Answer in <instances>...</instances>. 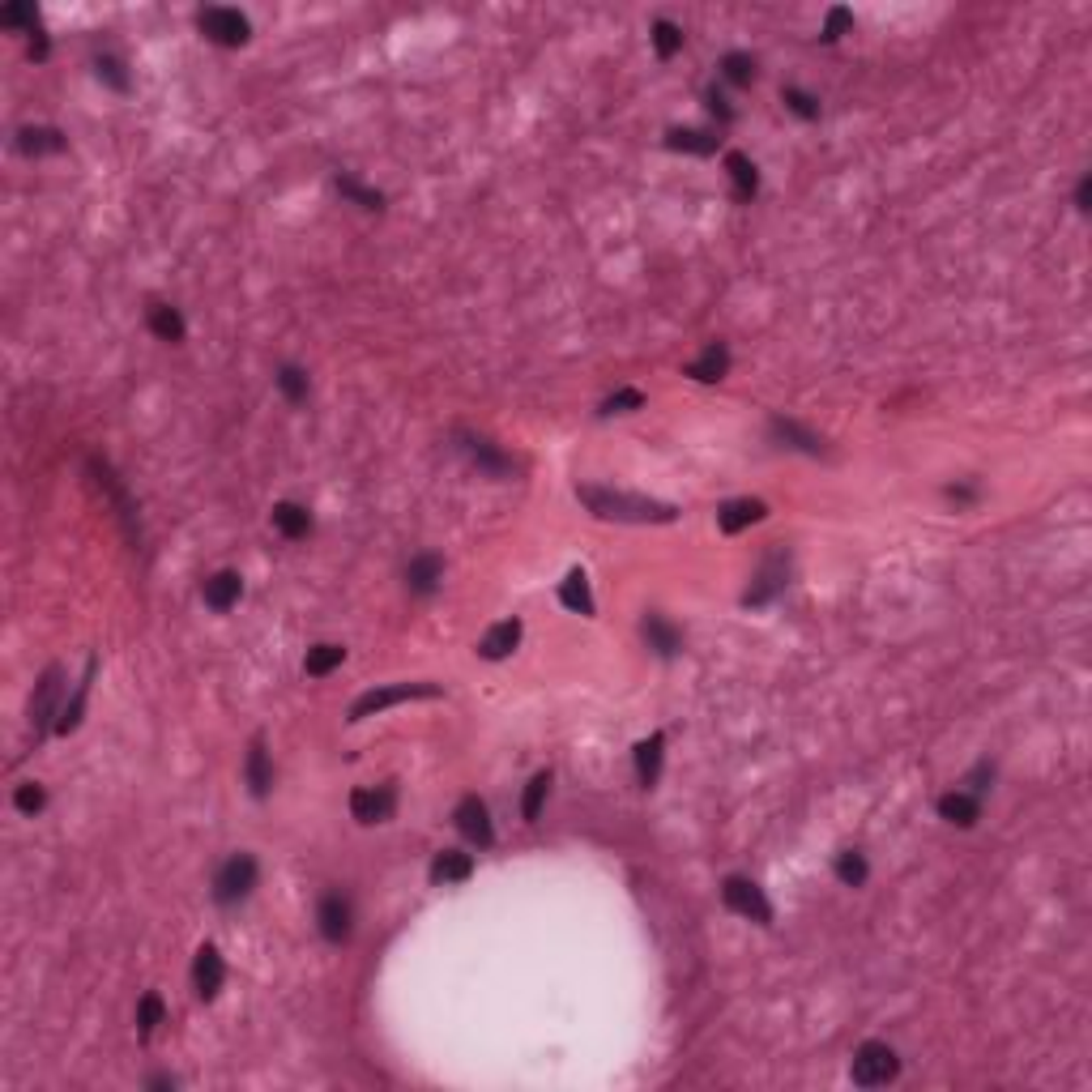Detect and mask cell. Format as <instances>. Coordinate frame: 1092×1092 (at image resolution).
<instances>
[{
  "instance_id": "1",
  "label": "cell",
  "mask_w": 1092,
  "mask_h": 1092,
  "mask_svg": "<svg viewBox=\"0 0 1092 1092\" xmlns=\"http://www.w3.org/2000/svg\"><path fill=\"white\" fill-rule=\"evenodd\" d=\"M581 500L589 504V512L602 516V521H637V525L674 521L670 504L644 500V495H628V491H611V486H581Z\"/></svg>"
},
{
  "instance_id": "2",
  "label": "cell",
  "mask_w": 1092,
  "mask_h": 1092,
  "mask_svg": "<svg viewBox=\"0 0 1092 1092\" xmlns=\"http://www.w3.org/2000/svg\"><path fill=\"white\" fill-rule=\"evenodd\" d=\"M897 1071H900V1058L888 1041H862L858 1054H853L849 1076L858 1088H879V1084H892Z\"/></svg>"
},
{
  "instance_id": "3",
  "label": "cell",
  "mask_w": 1092,
  "mask_h": 1092,
  "mask_svg": "<svg viewBox=\"0 0 1092 1092\" xmlns=\"http://www.w3.org/2000/svg\"><path fill=\"white\" fill-rule=\"evenodd\" d=\"M256 888V858L252 853H235L218 867L214 875V900L218 905H240L244 897H252Z\"/></svg>"
},
{
  "instance_id": "4",
  "label": "cell",
  "mask_w": 1092,
  "mask_h": 1092,
  "mask_svg": "<svg viewBox=\"0 0 1092 1092\" xmlns=\"http://www.w3.org/2000/svg\"><path fill=\"white\" fill-rule=\"evenodd\" d=\"M427 696H440V688H431V683H393V688H372V691H363V696L351 704V721H363V717H372V713H384V709H393V704H402V700H427Z\"/></svg>"
},
{
  "instance_id": "5",
  "label": "cell",
  "mask_w": 1092,
  "mask_h": 1092,
  "mask_svg": "<svg viewBox=\"0 0 1092 1092\" xmlns=\"http://www.w3.org/2000/svg\"><path fill=\"white\" fill-rule=\"evenodd\" d=\"M196 26H201V35L210 39V43L218 47H244L247 35H252V26H247V17L240 13V9H201V17H196Z\"/></svg>"
},
{
  "instance_id": "6",
  "label": "cell",
  "mask_w": 1092,
  "mask_h": 1092,
  "mask_svg": "<svg viewBox=\"0 0 1092 1092\" xmlns=\"http://www.w3.org/2000/svg\"><path fill=\"white\" fill-rule=\"evenodd\" d=\"M721 900H726V909H734L739 918H747V922H760V926H768V922H772V905H768V897H764V888H760V883H751V879H742V875L726 879Z\"/></svg>"
},
{
  "instance_id": "7",
  "label": "cell",
  "mask_w": 1092,
  "mask_h": 1092,
  "mask_svg": "<svg viewBox=\"0 0 1092 1092\" xmlns=\"http://www.w3.org/2000/svg\"><path fill=\"white\" fill-rule=\"evenodd\" d=\"M316 922H321V935L329 943H346L354 930V913H351V900L342 897V892H329V897L321 900V909H316Z\"/></svg>"
},
{
  "instance_id": "8",
  "label": "cell",
  "mask_w": 1092,
  "mask_h": 1092,
  "mask_svg": "<svg viewBox=\"0 0 1092 1092\" xmlns=\"http://www.w3.org/2000/svg\"><path fill=\"white\" fill-rule=\"evenodd\" d=\"M456 828H461V837H470L474 845L479 849H486L495 841V832H491V816H486V802L479 798V793H470V798H461L456 802Z\"/></svg>"
},
{
  "instance_id": "9",
  "label": "cell",
  "mask_w": 1092,
  "mask_h": 1092,
  "mask_svg": "<svg viewBox=\"0 0 1092 1092\" xmlns=\"http://www.w3.org/2000/svg\"><path fill=\"white\" fill-rule=\"evenodd\" d=\"M222 981H226V965H222V956H218V948H210V943H205V948L196 951V960H193V986H196V995H201L205 1002L218 999Z\"/></svg>"
},
{
  "instance_id": "10",
  "label": "cell",
  "mask_w": 1092,
  "mask_h": 1092,
  "mask_svg": "<svg viewBox=\"0 0 1092 1092\" xmlns=\"http://www.w3.org/2000/svg\"><path fill=\"white\" fill-rule=\"evenodd\" d=\"M786 589V555H772V559H764V568L756 572V585L747 589V607H764L768 598H777V593Z\"/></svg>"
},
{
  "instance_id": "11",
  "label": "cell",
  "mask_w": 1092,
  "mask_h": 1092,
  "mask_svg": "<svg viewBox=\"0 0 1092 1092\" xmlns=\"http://www.w3.org/2000/svg\"><path fill=\"white\" fill-rule=\"evenodd\" d=\"M351 816L359 823H380L393 816V790L380 786V790H354L351 793Z\"/></svg>"
},
{
  "instance_id": "12",
  "label": "cell",
  "mask_w": 1092,
  "mask_h": 1092,
  "mask_svg": "<svg viewBox=\"0 0 1092 1092\" xmlns=\"http://www.w3.org/2000/svg\"><path fill=\"white\" fill-rule=\"evenodd\" d=\"M939 816L948 823H956V828H973L981 819V798L969 790H951L939 798Z\"/></svg>"
},
{
  "instance_id": "13",
  "label": "cell",
  "mask_w": 1092,
  "mask_h": 1092,
  "mask_svg": "<svg viewBox=\"0 0 1092 1092\" xmlns=\"http://www.w3.org/2000/svg\"><path fill=\"white\" fill-rule=\"evenodd\" d=\"M440 577H444V559H440V555H431V551L414 555L410 568H405V585H410V593H419V598L435 593Z\"/></svg>"
},
{
  "instance_id": "14",
  "label": "cell",
  "mask_w": 1092,
  "mask_h": 1092,
  "mask_svg": "<svg viewBox=\"0 0 1092 1092\" xmlns=\"http://www.w3.org/2000/svg\"><path fill=\"white\" fill-rule=\"evenodd\" d=\"M240 593H244V581H240V572H214L210 581H205V589H201V598H205V607L210 611H231L235 602H240Z\"/></svg>"
},
{
  "instance_id": "15",
  "label": "cell",
  "mask_w": 1092,
  "mask_h": 1092,
  "mask_svg": "<svg viewBox=\"0 0 1092 1092\" xmlns=\"http://www.w3.org/2000/svg\"><path fill=\"white\" fill-rule=\"evenodd\" d=\"M764 512H768L764 500H730L717 508V525H721V533H739V530H747V525L764 521Z\"/></svg>"
},
{
  "instance_id": "16",
  "label": "cell",
  "mask_w": 1092,
  "mask_h": 1092,
  "mask_svg": "<svg viewBox=\"0 0 1092 1092\" xmlns=\"http://www.w3.org/2000/svg\"><path fill=\"white\" fill-rule=\"evenodd\" d=\"M768 431H772V440H781V449H798V453H811V456H819V453H823L819 435H816V431H807V427H798L793 419H772V423H768Z\"/></svg>"
},
{
  "instance_id": "17",
  "label": "cell",
  "mask_w": 1092,
  "mask_h": 1092,
  "mask_svg": "<svg viewBox=\"0 0 1092 1092\" xmlns=\"http://www.w3.org/2000/svg\"><path fill=\"white\" fill-rule=\"evenodd\" d=\"M56 691H61V670H47L43 679H39V696L31 704L35 734H43L47 726H52V717H61V713H56Z\"/></svg>"
},
{
  "instance_id": "18",
  "label": "cell",
  "mask_w": 1092,
  "mask_h": 1092,
  "mask_svg": "<svg viewBox=\"0 0 1092 1092\" xmlns=\"http://www.w3.org/2000/svg\"><path fill=\"white\" fill-rule=\"evenodd\" d=\"M516 640H521V623L504 619V623H495V628L479 640V653L486 662H500V658H508V653L516 649Z\"/></svg>"
},
{
  "instance_id": "19",
  "label": "cell",
  "mask_w": 1092,
  "mask_h": 1092,
  "mask_svg": "<svg viewBox=\"0 0 1092 1092\" xmlns=\"http://www.w3.org/2000/svg\"><path fill=\"white\" fill-rule=\"evenodd\" d=\"M730 372V351L721 342H713V346H704V354L696 363H688V376L691 380H700V384H713V380H721V376Z\"/></svg>"
},
{
  "instance_id": "20",
  "label": "cell",
  "mask_w": 1092,
  "mask_h": 1092,
  "mask_svg": "<svg viewBox=\"0 0 1092 1092\" xmlns=\"http://www.w3.org/2000/svg\"><path fill=\"white\" fill-rule=\"evenodd\" d=\"M470 875H474V858H470V853H461V849L435 853V862H431V879L435 883H465Z\"/></svg>"
},
{
  "instance_id": "21",
  "label": "cell",
  "mask_w": 1092,
  "mask_h": 1092,
  "mask_svg": "<svg viewBox=\"0 0 1092 1092\" xmlns=\"http://www.w3.org/2000/svg\"><path fill=\"white\" fill-rule=\"evenodd\" d=\"M726 171H730V180H734V201H751L756 196V188H760V171H756V163H751L747 154H726Z\"/></svg>"
},
{
  "instance_id": "22",
  "label": "cell",
  "mask_w": 1092,
  "mask_h": 1092,
  "mask_svg": "<svg viewBox=\"0 0 1092 1092\" xmlns=\"http://www.w3.org/2000/svg\"><path fill=\"white\" fill-rule=\"evenodd\" d=\"M644 640H649V649L658 653V658H674V653L683 649V637L674 632V623L662 619V614H649V619H644Z\"/></svg>"
},
{
  "instance_id": "23",
  "label": "cell",
  "mask_w": 1092,
  "mask_h": 1092,
  "mask_svg": "<svg viewBox=\"0 0 1092 1092\" xmlns=\"http://www.w3.org/2000/svg\"><path fill=\"white\" fill-rule=\"evenodd\" d=\"M273 525L286 533V538H307V533H312V512H307L303 504L282 500V504H273Z\"/></svg>"
},
{
  "instance_id": "24",
  "label": "cell",
  "mask_w": 1092,
  "mask_h": 1092,
  "mask_svg": "<svg viewBox=\"0 0 1092 1092\" xmlns=\"http://www.w3.org/2000/svg\"><path fill=\"white\" fill-rule=\"evenodd\" d=\"M94 666H98L94 658L86 662V679L77 683L73 700H68L65 709H61V717H56V730H61V734H68V730H77V726H82V713H86V696H91V679H94Z\"/></svg>"
},
{
  "instance_id": "25",
  "label": "cell",
  "mask_w": 1092,
  "mask_h": 1092,
  "mask_svg": "<svg viewBox=\"0 0 1092 1092\" xmlns=\"http://www.w3.org/2000/svg\"><path fill=\"white\" fill-rule=\"evenodd\" d=\"M662 747H666V739L662 734H653V739H644L637 747V777L640 786H658V772H662Z\"/></svg>"
},
{
  "instance_id": "26",
  "label": "cell",
  "mask_w": 1092,
  "mask_h": 1092,
  "mask_svg": "<svg viewBox=\"0 0 1092 1092\" xmlns=\"http://www.w3.org/2000/svg\"><path fill=\"white\" fill-rule=\"evenodd\" d=\"M559 602L568 611H577V614H593V593H589V581H585V572L581 568H572L568 577H563V585H559Z\"/></svg>"
},
{
  "instance_id": "27",
  "label": "cell",
  "mask_w": 1092,
  "mask_h": 1092,
  "mask_svg": "<svg viewBox=\"0 0 1092 1092\" xmlns=\"http://www.w3.org/2000/svg\"><path fill=\"white\" fill-rule=\"evenodd\" d=\"M17 150L31 154V158H39V154H61V150H65V137L56 133V128H22V133H17Z\"/></svg>"
},
{
  "instance_id": "28",
  "label": "cell",
  "mask_w": 1092,
  "mask_h": 1092,
  "mask_svg": "<svg viewBox=\"0 0 1092 1092\" xmlns=\"http://www.w3.org/2000/svg\"><path fill=\"white\" fill-rule=\"evenodd\" d=\"M666 145L670 150H683V154H713L717 150V137L704 133V128H670Z\"/></svg>"
},
{
  "instance_id": "29",
  "label": "cell",
  "mask_w": 1092,
  "mask_h": 1092,
  "mask_svg": "<svg viewBox=\"0 0 1092 1092\" xmlns=\"http://www.w3.org/2000/svg\"><path fill=\"white\" fill-rule=\"evenodd\" d=\"M247 786H252L256 798H265L273 786V768H270V756H265V742L256 739L252 751H247Z\"/></svg>"
},
{
  "instance_id": "30",
  "label": "cell",
  "mask_w": 1092,
  "mask_h": 1092,
  "mask_svg": "<svg viewBox=\"0 0 1092 1092\" xmlns=\"http://www.w3.org/2000/svg\"><path fill=\"white\" fill-rule=\"evenodd\" d=\"M342 662H346V649H342V644H316V649H307L303 670L312 674V679H325V674L337 670Z\"/></svg>"
},
{
  "instance_id": "31",
  "label": "cell",
  "mask_w": 1092,
  "mask_h": 1092,
  "mask_svg": "<svg viewBox=\"0 0 1092 1092\" xmlns=\"http://www.w3.org/2000/svg\"><path fill=\"white\" fill-rule=\"evenodd\" d=\"M150 333L163 337V342H184V316L167 303L150 307Z\"/></svg>"
},
{
  "instance_id": "32",
  "label": "cell",
  "mask_w": 1092,
  "mask_h": 1092,
  "mask_svg": "<svg viewBox=\"0 0 1092 1092\" xmlns=\"http://www.w3.org/2000/svg\"><path fill=\"white\" fill-rule=\"evenodd\" d=\"M273 380H277V389H282L286 402H295V405L307 402V393H312V384H307V372H299L295 363H282V367H277Z\"/></svg>"
},
{
  "instance_id": "33",
  "label": "cell",
  "mask_w": 1092,
  "mask_h": 1092,
  "mask_svg": "<svg viewBox=\"0 0 1092 1092\" xmlns=\"http://www.w3.org/2000/svg\"><path fill=\"white\" fill-rule=\"evenodd\" d=\"M721 77H726L730 86H751L756 82V61H751L747 52H730V56H721Z\"/></svg>"
},
{
  "instance_id": "34",
  "label": "cell",
  "mask_w": 1092,
  "mask_h": 1092,
  "mask_svg": "<svg viewBox=\"0 0 1092 1092\" xmlns=\"http://www.w3.org/2000/svg\"><path fill=\"white\" fill-rule=\"evenodd\" d=\"M837 879L845 883V888H862L867 883V858H862L858 849H845V853H837Z\"/></svg>"
},
{
  "instance_id": "35",
  "label": "cell",
  "mask_w": 1092,
  "mask_h": 1092,
  "mask_svg": "<svg viewBox=\"0 0 1092 1092\" xmlns=\"http://www.w3.org/2000/svg\"><path fill=\"white\" fill-rule=\"evenodd\" d=\"M465 453H470L474 465L486 474H508V456H500L486 440H465Z\"/></svg>"
},
{
  "instance_id": "36",
  "label": "cell",
  "mask_w": 1092,
  "mask_h": 1092,
  "mask_svg": "<svg viewBox=\"0 0 1092 1092\" xmlns=\"http://www.w3.org/2000/svg\"><path fill=\"white\" fill-rule=\"evenodd\" d=\"M781 103H786L798 120H819V98L798 91V86H786V91H781Z\"/></svg>"
},
{
  "instance_id": "37",
  "label": "cell",
  "mask_w": 1092,
  "mask_h": 1092,
  "mask_svg": "<svg viewBox=\"0 0 1092 1092\" xmlns=\"http://www.w3.org/2000/svg\"><path fill=\"white\" fill-rule=\"evenodd\" d=\"M546 790H551V772H538V777L530 781V790H525V802H521V816H525V823H533V819L542 816Z\"/></svg>"
},
{
  "instance_id": "38",
  "label": "cell",
  "mask_w": 1092,
  "mask_h": 1092,
  "mask_svg": "<svg viewBox=\"0 0 1092 1092\" xmlns=\"http://www.w3.org/2000/svg\"><path fill=\"white\" fill-rule=\"evenodd\" d=\"M337 193L342 196H351L354 205H363V210H384V196L376 193V188H363V184H354L351 175H337Z\"/></svg>"
},
{
  "instance_id": "39",
  "label": "cell",
  "mask_w": 1092,
  "mask_h": 1092,
  "mask_svg": "<svg viewBox=\"0 0 1092 1092\" xmlns=\"http://www.w3.org/2000/svg\"><path fill=\"white\" fill-rule=\"evenodd\" d=\"M653 47H658L662 61H670L674 52H683V31H679L674 22H666V17H662V22H653Z\"/></svg>"
},
{
  "instance_id": "40",
  "label": "cell",
  "mask_w": 1092,
  "mask_h": 1092,
  "mask_svg": "<svg viewBox=\"0 0 1092 1092\" xmlns=\"http://www.w3.org/2000/svg\"><path fill=\"white\" fill-rule=\"evenodd\" d=\"M163 1016H167V1007H163V999H158V995H145L142 1002H137V1028H142V1037H150V1032L163 1025Z\"/></svg>"
},
{
  "instance_id": "41",
  "label": "cell",
  "mask_w": 1092,
  "mask_h": 1092,
  "mask_svg": "<svg viewBox=\"0 0 1092 1092\" xmlns=\"http://www.w3.org/2000/svg\"><path fill=\"white\" fill-rule=\"evenodd\" d=\"M43 802H47V793H43V786H35V781L17 786V793H13V807L22 811V816H39V811H43Z\"/></svg>"
},
{
  "instance_id": "42",
  "label": "cell",
  "mask_w": 1092,
  "mask_h": 1092,
  "mask_svg": "<svg viewBox=\"0 0 1092 1092\" xmlns=\"http://www.w3.org/2000/svg\"><path fill=\"white\" fill-rule=\"evenodd\" d=\"M94 68H98V77H103V82L112 86V91H120V94L128 91V73H124V65L116 61V56H98Z\"/></svg>"
},
{
  "instance_id": "43",
  "label": "cell",
  "mask_w": 1092,
  "mask_h": 1092,
  "mask_svg": "<svg viewBox=\"0 0 1092 1092\" xmlns=\"http://www.w3.org/2000/svg\"><path fill=\"white\" fill-rule=\"evenodd\" d=\"M644 405V393L640 389H619L614 397L602 402V414H628V410H640Z\"/></svg>"
},
{
  "instance_id": "44",
  "label": "cell",
  "mask_w": 1092,
  "mask_h": 1092,
  "mask_svg": "<svg viewBox=\"0 0 1092 1092\" xmlns=\"http://www.w3.org/2000/svg\"><path fill=\"white\" fill-rule=\"evenodd\" d=\"M0 26H9V31H17V26H31V31H35V26H39V13H35L31 5H5V9H0Z\"/></svg>"
},
{
  "instance_id": "45",
  "label": "cell",
  "mask_w": 1092,
  "mask_h": 1092,
  "mask_svg": "<svg viewBox=\"0 0 1092 1092\" xmlns=\"http://www.w3.org/2000/svg\"><path fill=\"white\" fill-rule=\"evenodd\" d=\"M845 26H853V13H849V9H832L828 22H823V31H819V39H823V43H837V39L845 35Z\"/></svg>"
},
{
  "instance_id": "46",
  "label": "cell",
  "mask_w": 1092,
  "mask_h": 1092,
  "mask_svg": "<svg viewBox=\"0 0 1092 1092\" xmlns=\"http://www.w3.org/2000/svg\"><path fill=\"white\" fill-rule=\"evenodd\" d=\"M704 98H709V112H713V116H717V120H721V124H730V120H734V107H730V98H726V94H721V91H717V86H713V91H709V94H704Z\"/></svg>"
},
{
  "instance_id": "47",
  "label": "cell",
  "mask_w": 1092,
  "mask_h": 1092,
  "mask_svg": "<svg viewBox=\"0 0 1092 1092\" xmlns=\"http://www.w3.org/2000/svg\"><path fill=\"white\" fill-rule=\"evenodd\" d=\"M31 61H47V35L43 31H31Z\"/></svg>"
},
{
  "instance_id": "48",
  "label": "cell",
  "mask_w": 1092,
  "mask_h": 1092,
  "mask_svg": "<svg viewBox=\"0 0 1092 1092\" xmlns=\"http://www.w3.org/2000/svg\"><path fill=\"white\" fill-rule=\"evenodd\" d=\"M1088 205H1092V180L1084 175V180H1079V188H1076V210H1088Z\"/></svg>"
}]
</instances>
